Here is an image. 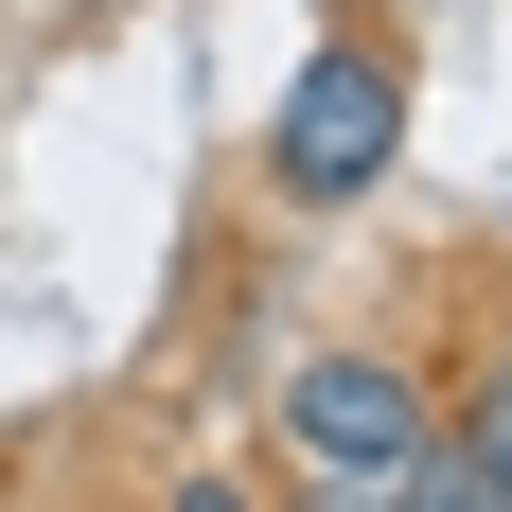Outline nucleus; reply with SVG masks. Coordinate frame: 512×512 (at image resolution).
<instances>
[{
  "mask_svg": "<svg viewBox=\"0 0 512 512\" xmlns=\"http://www.w3.org/2000/svg\"><path fill=\"white\" fill-rule=\"evenodd\" d=\"M407 159V18L389 0H336V36L283 71V106H265V195L283 212H354L371 177Z\"/></svg>",
  "mask_w": 512,
  "mask_h": 512,
  "instance_id": "f257e3e1",
  "label": "nucleus"
},
{
  "mask_svg": "<svg viewBox=\"0 0 512 512\" xmlns=\"http://www.w3.org/2000/svg\"><path fill=\"white\" fill-rule=\"evenodd\" d=\"M424 460H442V407H424L407 354L336 336V354L283 371V477H424Z\"/></svg>",
  "mask_w": 512,
  "mask_h": 512,
  "instance_id": "f03ea898",
  "label": "nucleus"
},
{
  "mask_svg": "<svg viewBox=\"0 0 512 512\" xmlns=\"http://www.w3.org/2000/svg\"><path fill=\"white\" fill-rule=\"evenodd\" d=\"M442 460H460L477 495H512V354H495V371L460 389V424H442Z\"/></svg>",
  "mask_w": 512,
  "mask_h": 512,
  "instance_id": "7ed1b4c3",
  "label": "nucleus"
},
{
  "mask_svg": "<svg viewBox=\"0 0 512 512\" xmlns=\"http://www.w3.org/2000/svg\"><path fill=\"white\" fill-rule=\"evenodd\" d=\"M283 512H424V477H283Z\"/></svg>",
  "mask_w": 512,
  "mask_h": 512,
  "instance_id": "20e7f679",
  "label": "nucleus"
},
{
  "mask_svg": "<svg viewBox=\"0 0 512 512\" xmlns=\"http://www.w3.org/2000/svg\"><path fill=\"white\" fill-rule=\"evenodd\" d=\"M159 512H265L248 477H159Z\"/></svg>",
  "mask_w": 512,
  "mask_h": 512,
  "instance_id": "39448f33",
  "label": "nucleus"
},
{
  "mask_svg": "<svg viewBox=\"0 0 512 512\" xmlns=\"http://www.w3.org/2000/svg\"><path fill=\"white\" fill-rule=\"evenodd\" d=\"M424 512H512V495H477L460 460H424Z\"/></svg>",
  "mask_w": 512,
  "mask_h": 512,
  "instance_id": "423d86ee",
  "label": "nucleus"
},
{
  "mask_svg": "<svg viewBox=\"0 0 512 512\" xmlns=\"http://www.w3.org/2000/svg\"><path fill=\"white\" fill-rule=\"evenodd\" d=\"M53 18H124V0H53Z\"/></svg>",
  "mask_w": 512,
  "mask_h": 512,
  "instance_id": "0eeeda50",
  "label": "nucleus"
}]
</instances>
